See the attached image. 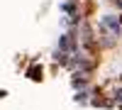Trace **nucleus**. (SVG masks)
Segmentation results:
<instances>
[{"label":"nucleus","mask_w":122,"mask_h":110,"mask_svg":"<svg viewBox=\"0 0 122 110\" xmlns=\"http://www.w3.org/2000/svg\"><path fill=\"white\" fill-rule=\"evenodd\" d=\"M117 103H120V105H122V91H120V93H117Z\"/></svg>","instance_id":"1"}]
</instances>
